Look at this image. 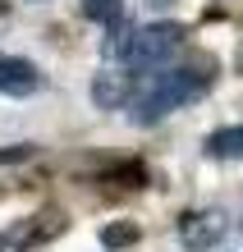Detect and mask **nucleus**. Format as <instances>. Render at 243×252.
<instances>
[{
  "mask_svg": "<svg viewBox=\"0 0 243 252\" xmlns=\"http://www.w3.org/2000/svg\"><path fill=\"white\" fill-rule=\"evenodd\" d=\"M197 92H202V78H197L193 69H161L156 78L133 96V120L138 124H156L170 110H179L184 101H193Z\"/></svg>",
  "mask_w": 243,
  "mask_h": 252,
  "instance_id": "obj_1",
  "label": "nucleus"
},
{
  "mask_svg": "<svg viewBox=\"0 0 243 252\" xmlns=\"http://www.w3.org/2000/svg\"><path fill=\"white\" fill-rule=\"evenodd\" d=\"M184 37H188V28H184V23H170V19H165V23H147V28H138V32H133L124 64H129L133 73L165 69V64H170V55L184 46Z\"/></svg>",
  "mask_w": 243,
  "mask_h": 252,
  "instance_id": "obj_2",
  "label": "nucleus"
},
{
  "mask_svg": "<svg viewBox=\"0 0 243 252\" xmlns=\"http://www.w3.org/2000/svg\"><path fill=\"white\" fill-rule=\"evenodd\" d=\"M225 229H230V220H225V211H216V206L188 211L184 220H179V243L193 248V252H207V248H216L225 239Z\"/></svg>",
  "mask_w": 243,
  "mask_h": 252,
  "instance_id": "obj_3",
  "label": "nucleus"
},
{
  "mask_svg": "<svg viewBox=\"0 0 243 252\" xmlns=\"http://www.w3.org/2000/svg\"><path fill=\"white\" fill-rule=\"evenodd\" d=\"M133 96H138V87H133V69L129 64L124 69H105V73L92 78V101L101 110H124V106H133Z\"/></svg>",
  "mask_w": 243,
  "mask_h": 252,
  "instance_id": "obj_4",
  "label": "nucleus"
},
{
  "mask_svg": "<svg viewBox=\"0 0 243 252\" xmlns=\"http://www.w3.org/2000/svg\"><path fill=\"white\" fill-rule=\"evenodd\" d=\"M41 87V73L23 55H0V92L5 96H33Z\"/></svg>",
  "mask_w": 243,
  "mask_h": 252,
  "instance_id": "obj_5",
  "label": "nucleus"
},
{
  "mask_svg": "<svg viewBox=\"0 0 243 252\" xmlns=\"http://www.w3.org/2000/svg\"><path fill=\"white\" fill-rule=\"evenodd\" d=\"M207 156H211V160H243V124L216 128V133L207 138Z\"/></svg>",
  "mask_w": 243,
  "mask_h": 252,
  "instance_id": "obj_6",
  "label": "nucleus"
},
{
  "mask_svg": "<svg viewBox=\"0 0 243 252\" xmlns=\"http://www.w3.org/2000/svg\"><path fill=\"white\" fill-rule=\"evenodd\" d=\"M105 28H110V37H105V46H101V51H105V60H119V64H124L129 41H133V28H129V19L119 14V19H110Z\"/></svg>",
  "mask_w": 243,
  "mask_h": 252,
  "instance_id": "obj_7",
  "label": "nucleus"
},
{
  "mask_svg": "<svg viewBox=\"0 0 243 252\" xmlns=\"http://www.w3.org/2000/svg\"><path fill=\"white\" fill-rule=\"evenodd\" d=\"M138 239H142V229L133 225V220H119V225H105L101 229V243L105 248H133Z\"/></svg>",
  "mask_w": 243,
  "mask_h": 252,
  "instance_id": "obj_8",
  "label": "nucleus"
},
{
  "mask_svg": "<svg viewBox=\"0 0 243 252\" xmlns=\"http://www.w3.org/2000/svg\"><path fill=\"white\" fill-rule=\"evenodd\" d=\"M119 14H124L119 0H83V19H92V23H110Z\"/></svg>",
  "mask_w": 243,
  "mask_h": 252,
  "instance_id": "obj_9",
  "label": "nucleus"
},
{
  "mask_svg": "<svg viewBox=\"0 0 243 252\" xmlns=\"http://www.w3.org/2000/svg\"><path fill=\"white\" fill-rule=\"evenodd\" d=\"M23 156H33V147H5V152H0V160H5V165H9V160H23Z\"/></svg>",
  "mask_w": 243,
  "mask_h": 252,
  "instance_id": "obj_10",
  "label": "nucleus"
},
{
  "mask_svg": "<svg viewBox=\"0 0 243 252\" xmlns=\"http://www.w3.org/2000/svg\"><path fill=\"white\" fill-rule=\"evenodd\" d=\"M147 5H151V9H170L174 0H147Z\"/></svg>",
  "mask_w": 243,
  "mask_h": 252,
  "instance_id": "obj_11",
  "label": "nucleus"
},
{
  "mask_svg": "<svg viewBox=\"0 0 243 252\" xmlns=\"http://www.w3.org/2000/svg\"><path fill=\"white\" fill-rule=\"evenodd\" d=\"M5 243H9V239H5V234H0V252H5Z\"/></svg>",
  "mask_w": 243,
  "mask_h": 252,
  "instance_id": "obj_12",
  "label": "nucleus"
},
{
  "mask_svg": "<svg viewBox=\"0 0 243 252\" xmlns=\"http://www.w3.org/2000/svg\"><path fill=\"white\" fill-rule=\"evenodd\" d=\"M239 225H243V220H239Z\"/></svg>",
  "mask_w": 243,
  "mask_h": 252,
  "instance_id": "obj_13",
  "label": "nucleus"
}]
</instances>
